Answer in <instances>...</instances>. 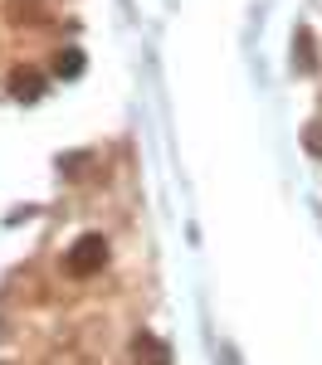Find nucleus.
<instances>
[{
	"label": "nucleus",
	"mask_w": 322,
	"mask_h": 365,
	"mask_svg": "<svg viewBox=\"0 0 322 365\" xmlns=\"http://www.w3.org/2000/svg\"><path fill=\"white\" fill-rule=\"evenodd\" d=\"M293 63H298V68H313V63H318V58H313V34H308V29H298V39H293Z\"/></svg>",
	"instance_id": "5"
},
{
	"label": "nucleus",
	"mask_w": 322,
	"mask_h": 365,
	"mask_svg": "<svg viewBox=\"0 0 322 365\" xmlns=\"http://www.w3.org/2000/svg\"><path fill=\"white\" fill-rule=\"evenodd\" d=\"M54 73L59 78H79V73H84V54H79V49H59Z\"/></svg>",
	"instance_id": "4"
},
{
	"label": "nucleus",
	"mask_w": 322,
	"mask_h": 365,
	"mask_svg": "<svg viewBox=\"0 0 322 365\" xmlns=\"http://www.w3.org/2000/svg\"><path fill=\"white\" fill-rule=\"evenodd\" d=\"M308 151H318V156H322V127H308Z\"/></svg>",
	"instance_id": "6"
},
{
	"label": "nucleus",
	"mask_w": 322,
	"mask_h": 365,
	"mask_svg": "<svg viewBox=\"0 0 322 365\" xmlns=\"http://www.w3.org/2000/svg\"><path fill=\"white\" fill-rule=\"evenodd\" d=\"M103 263H108V239H103V234H84V239L69 249V258H64V268H69L74 278H93Z\"/></svg>",
	"instance_id": "1"
},
{
	"label": "nucleus",
	"mask_w": 322,
	"mask_h": 365,
	"mask_svg": "<svg viewBox=\"0 0 322 365\" xmlns=\"http://www.w3.org/2000/svg\"><path fill=\"white\" fill-rule=\"evenodd\" d=\"M10 93H15L20 103H34V98H44V78H39L34 68H15V73H10Z\"/></svg>",
	"instance_id": "2"
},
{
	"label": "nucleus",
	"mask_w": 322,
	"mask_h": 365,
	"mask_svg": "<svg viewBox=\"0 0 322 365\" xmlns=\"http://www.w3.org/2000/svg\"><path fill=\"white\" fill-rule=\"evenodd\" d=\"M132 351H137V361H142V365H171V351L151 336V331H142V336L132 341Z\"/></svg>",
	"instance_id": "3"
}]
</instances>
